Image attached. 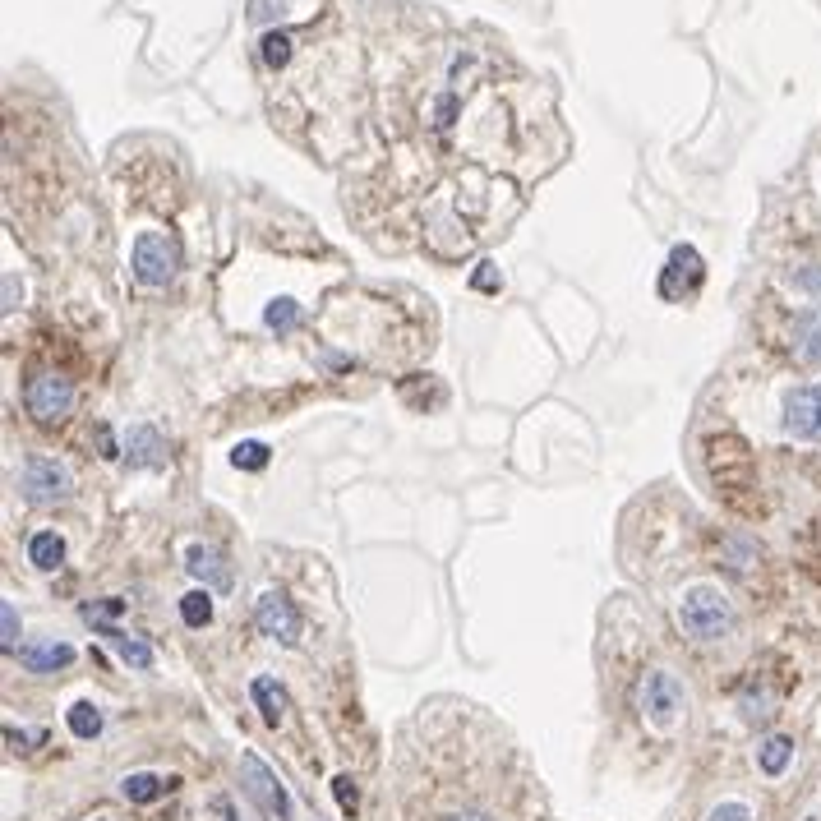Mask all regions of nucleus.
Masks as SVG:
<instances>
[{
	"instance_id": "f257e3e1",
	"label": "nucleus",
	"mask_w": 821,
	"mask_h": 821,
	"mask_svg": "<svg viewBox=\"0 0 821 821\" xmlns=\"http://www.w3.org/2000/svg\"><path fill=\"white\" fill-rule=\"evenodd\" d=\"M679 623L697 642H720L734 632V605L720 586H692L679 605Z\"/></svg>"
},
{
	"instance_id": "f03ea898",
	"label": "nucleus",
	"mask_w": 821,
	"mask_h": 821,
	"mask_svg": "<svg viewBox=\"0 0 821 821\" xmlns=\"http://www.w3.org/2000/svg\"><path fill=\"white\" fill-rule=\"evenodd\" d=\"M683 711H688V692H683V683L674 679L669 669H651V674L642 679V715L655 729H674Z\"/></svg>"
},
{
	"instance_id": "7ed1b4c3",
	"label": "nucleus",
	"mask_w": 821,
	"mask_h": 821,
	"mask_svg": "<svg viewBox=\"0 0 821 821\" xmlns=\"http://www.w3.org/2000/svg\"><path fill=\"white\" fill-rule=\"evenodd\" d=\"M240 785H245L250 803L268 821H291V794H286L282 780H277V775L268 771L254 752H245V757H240Z\"/></svg>"
},
{
	"instance_id": "20e7f679",
	"label": "nucleus",
	"mask_w": 821,
	"mask_h": 821,
	"mask_svg": "<svg viewBox=\"0 0 821 821\" xmlns=\"http://www.w3.org/2000/svg\"><path fill=\"white\" fill-rule=\"evenodd\" d=\"M19 489H24L28 503H37V508H51V503L70 499L74 476L56 462V457H28L24 471H19Z\"/></svg>"
},
{
	"instance_id": "39448f33",
	"label": "nucleus",
	"mask_w": 821,
	"mask_h": 821,
	"mask_svg": "<svg viewBox=\"0 0 821 821\" xmlns=\"http://www.w3.org/2000/svg\"><path fill=\"white\" fill-rule=\"evenodd\" d=\"M176 268H180L176 240L157 236V231H143V236L134 240V277H139L143 286H167L171 277H176Z\"/></svg>"
},
{
	"instance_id": "423d86ee",
	"label": "nucleus",
	"mask_w": 821,
	"mask_h": 821,
	"mask_svg": "<svg viewBox=\"0 0 821 821\" xmlns=\"http://www.w3.org/2000/svg\"><path fill=\"white\" fill-rule=\"evenodd\" d=\"M785 429L798 443H817L821 439V383H803L789 388L785 397Z\"/></svg>"
},
{
	"instance_id": "0eeeda50",
	"label": "nucleus",
	"mask_w": 821,
	"mask_h": 821,
	"mask_svg": "<svg viewBox=\"0 0 821 821\" xmlns=\"http://www.w3.org/2000/svg\"><path fill=\"white\" fill-rule=\"evenodd\" d=\"M70 406H74V388L65 374H37L33 383H28V411H33L37 420H65L70 416Z\"/></svg>"
},
{
	"instance_id": "6e6552de",
	"label": "nucleus",
	"mask_w": 821,
	"mask_h": 821,
	"mask_svg": "<svg viewBox=\"0 0 821 821\" xmlns=\"http://www.w3.org/2000/svg\"><path fill=\"white\" fill-rule=\"evenodd\" d=\"M254 623H259L263 637H273V642H282V646H296L300 642V614H296V605H291L286 595H277V591H268L259 600Z\"/></svg>"
},
{
	"instance_id": "1a4fd4ad",
	"label": "nucleus",
	"mask_w": 821,
	"mask_h": 821,
	"mask_svg": "<svg viewBox=\"0 0 821 821\" xmlns=\"http://www.w3.org/2000/svg\"><path fill=\"white\" fill-rule=\"evenodd\" d=\"M185 568H190L194 577L203 582V591H227V586H231V568H227V559H222L213 545H190V549H185Z\"/></svg>"
},
{
	"instance_id": "9d476101",
	"label": "nucleus",
	"mask_w": 821,
	"mask_h": 821,
	"mask_svg": "<svg viewBox=\"0 0 821 821\" xmlns=\"http://www.w3.org/2000/svg\"><path fill=\"white\" fill-rule=\"evenodd\" d=\"M70 660H74L70 642H33L19 651V665H24L28 674H56V669H65Z\"/></svg>"
},
{
	"instance_id": "9b49d317",
	"label": "nucleus",
	"mask_w": 821,
	"mask_h": 821,
	"mask_svg": "<svg viewBox=\"0 0 821 821\" xmlns=\"http://www.w3.org/2000/svg\"><path fill=\"white\" fill-rule=\"evenodd\" d=\"M794 356L808 360V365H821V305H812L794 319Z\"/></svg>"
},
{
	"instance_id": "f8f14e48",
	"label": "nucleus",
	"mask_w": 821,
	"mask_h": 821,
	"mask_svg": "<svg viewBox=\"0 0 821 821\" xmlns=\"http://www.w3.org/2000/svg\"><path fill=\"white\" fill-rule=\"evenodd\" d=\"M679 277H683V286L702 282V259H697L692 245H679V250L669 254V273H665V282H660V291H665V296H679Z\"/></svg>"
},
{
	"instance_id": "ddd939ff",
	"label": "nucleus",
	"mask_w": 821,
	"mask_h": 821,
	"mask_svg": "<svg viewBox=\"0 0 821 821\" xmlns=\"http://www.w3.org/2000/svg\"><path fill=\"white\" fill-rule=\"evenodd\" d=\"M125 453H130L134 466H162L167 462V443L157 439L153 425H134L130 439H125Z\"/></svg>"
},
{
	"instance_id": "4468645a",
	"label": "nucleus",
	"mask_w": 821,
	"mask_h": 821,
	"mask_svg": "<svg viewBox=\"0 0 821 821\" xmlns=\"http://www.w3.org/2000/svg\"><path fill=\"white\" fill-rule=\"evenodd\" d=\"M171 789V780H162V775L153 771H139V775H125L120 780V794L130 798V803H153V798H162Z\"/></svg>"
},
{
	"instance_id": "2eb2a0df",
	"label": "nucleus",
	"mask_w": 821,
	"mask_h": 821,
	"mask_svg": "<svg viewBox=\"0 0 821 821\" xmlns=\"http://www.w3.org/2000/svg\"><path fill=\"white\" fill-rule=\"evenodd\" d=\"M102 637H107V642L116 646L125 665H134V669H153V646H148V642H139V637H125V632H116V628H102Z\"/></svg>"
},
{
	"instance_id": "dca6fc26",
	"label": "nucleus",
	"mask_w": 821,
	"mask_h": 821,
	"mask_svg": "<svg viewBox=\"0 0 821 821\" xmlns=\"http://www.w3.org/2000/svg\"><path fill=\"white\" fill-rule=\"evenodd\" d=\"M250 692H254V706H259V715L268 720V725H277V720L286 715V692L277 688L273 679H254Z\"/></svg>"
},
{
	"instance_id": "f3484780",
	"label": "nucleus",
	"mask_w": 821,
	"mask_h": 821,
	"mask_svg": "<svg viewBox=\"0 0 821 821\" xmlns=\"http://www.w3.org/2000/svg\"><path fill=\"white\" fill-rule=\"evenodd\" d=\"M28 559H33L37 568H60V559H65V540H60L56 531H37V536L28 540Z\"/></svg>"
},
{
	"instance_id": "a211bd4d",
	"label": "nucleus",
	"mask_w": 821,
	"mask_h": 821,
	"mask_svg": "<svg viewBox=\"0 0 821 821\" xmlns=\"http://www.w3.org/2000/svg\"><path fill=\"white\" fill-rule=\"evenodd\" d=\"M789 757H794V743H789L785 734H775V738H766L762 743V752H757V762H762V771L766 775H780L789 766Z\"/></svg>"
},
{
	"instance_id": "6ab92c4d",
	"label": "nucleus",
	"mask_w": 821,
	"mask_h": 821,
	"mask_svg": "<svg viewBox=\"0 0 821 821\" xmlns=\"http://www.w3.org/2000/svg\"><path fill=\"white\" fill-rule=\"evenodd\" d=\"M263 323H268V328H273L277 337H282V333H291V328H296V323H300V305H296V300H291V296H277L273 305L263 310Z\"/></svg>"
},
{
	"instance_id": "aec40b11",
	"label": "nucleus",
	"mask_w": 821,
	"mask_h": 821,
	"mask_svg": "<svg viewBox=\"0 0 821 821\" xmlns=\"http://www.w3.org/2000/svg\"><path fill=\"white\" fill-rule=\"evenodd\" d=\"M180 619L190 628H208L213 623V591H190L180 600Z\"/></svg>"
},
{
	"instance_id": "412c9836",
	"label": "nucleus",
	"mask_w": 821,
	"mask_h": 821,
	"mask_svg": "<svg viewBox=\"0 0 821 821\" xmlns=\"http://www.w3.org/2000/svg\"><path fill=\"white\" fill-rule=\"evenodd\" d=\"M70 734L74 738H97L102 734V711L93 702H74L70 706Z\"/></svg>"
},
{
	"instance_id": "4be33fe9",
	"label": "nucleus",
	"mask_w": 821,
	"mask_h": 821,
	"mask_svg": "<svg viewBox=\"0 0 821 821\" xmlns=\"http://www.w3.org/2000/svg\"><path fill=\"white\" fill-rule=\"evenodd\" d=\"M231 462H236L240 471H263V466H268V443H259V439L236 443V448H231Z\"/></svg>"
},
{
	"instance_id": "5701e85b",
	"label": "nucleus",
	"mask_w": 821,
	"mask_h": 821,
	"mask_svg": "<svg viewBox=\"0 0 821 821\" xmlns=\"http://www.w3.org/2000/svg\"><path fill=\"white\" fill-rule=\"evenodd\" d=\"M259 56H263V65L282 70L286 60H291V37H286V33H268V37H263V47H259Z\"/></svg>"
},
{
	"instance_id": "b1692460",
	"label": "nucleus",
	"mask_w": 821,
	"mask_h": 821,
	"mask_svg": "<svg viewBox=\"0 0 821 821\" xmlns=\"http://www.w3.org/2000/svg\"><path fill=\"white\" fill-rule=\"evenodd\" d=\"M789 282H794L798 291H808V296H821V263H803V268H794Z\"/></svg>"
},
{
	"instance_id": "393cba45",
	"label": "nucleus",
	"mask_w": 821,
	"mask_h": 821,
	"mask_svg": "<svg viewBox=\"0 0 821 821\" xmlns=\"http://www.w3.org/2000/svg\"><path fill=\"white\" fill-rule=\"evenodd\" d=\"M0 628H5V637H0V646H5V651H14V646H19V614H14V605H10V600L0 605Z\"/></svg>"
},
{
	"instance_id": "a878e982",
	"label": "nucleus",
	"mask_w": 821,
	"mask_h": 821,
	"mask_svg": "<svg viewBox=\"0 0 821 821\" xmlns=\"http://www.w3.org/2000/svg\"><path fill=\"white\" fill-rule=\"evenodd\" d=\"M333 794H337V803H342V812L351 817V812H356V803H360L356 780H351V775H337V780H333Z\"/></svg>"
},
{
	"instance_id": "bb28decb",
	"label": "nucleus",
	"mask_w": 821,
	"mask_h": 821,
	"mask_svg": "<svg viewBox=\"0 0 821 821\" xmlns=\"http://www.w3.org/2000/svg\"><path fill=\"white\" fill-rule=\"evenodd\" d=\"M711 821H752V812H748V803H720L711 812Z\"/></svg>"
},
{
	"instance_id": "cd10ccee",
	"label": "nucleus",
	"mask_w": 821,
	"mask_h": 821,
	"mask_svg": "<svg viewBox=\"0 0 821 821\" xmlns=\"http://www.w3.org/2000/svg\"><path fill=\"white\" fill-rule=\"evenodd\" d=\"M489 268H494V263H480V273H476V286H480V291H494V273H489Z\"/></svg>"
},
{
	"instance_id": "c85d7f7f",
	"label": "nucleus",
	"mask_w": 821,
	"mask_h": 821,
	"mask_svg": "<svg viewBox=\"0 0 821 821\" xmlns=\"http://www.w3.org/2000/svg\"><path fill=\"white\" fill-rule=\"evenodd\" d=\"M448 821H489V817H480V812H457V817H448Z\"/></svg>"
},
{
	"instance_id": "c756f323",
	"label": "nucleus",
	"mask_w": 821,
	"mask_h": 821,
	"mask_svg": "<svg viewBox=\"0 0 821 821\" xmlns=\"http://www.w3.org/2000/svg\"><path fill=\"white\" fill-rule=\"evenodd\" d=\"M227 821H236V817H231V812H227Z\"/></svg>"
}]
</instances>
